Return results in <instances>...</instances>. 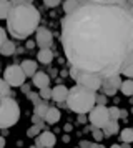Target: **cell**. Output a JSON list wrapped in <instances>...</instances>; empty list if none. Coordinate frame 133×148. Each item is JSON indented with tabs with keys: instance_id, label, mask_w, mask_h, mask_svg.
Instances as JSON below:
<instances>
[{
	"instance_id": "6da1fadb",
	"label": "cell",
	"mask_w": 133,
	"mask_h": 148,
	"mask_svg": "<svg viewBox=\"0 0 133 148\" xmlns=\"http://www.w3.org/2000/svg\"><path fill=\"white\" fill-rule=\"evenodd\" d=\"M62 47L72 67L105 78L133 60V12L128 0H90L62 20Z\"/></svg>"
},
{
	"instance_id": "7a4b0ae2",
	"label": "cell",
	"mask_w": 133,
	"mask_h": 148,
	"mask_svg": "<svg viewBox=\"0 0 133 148\" xmlns=\"http://www.w3.org/2000/svg\"><path fill=\"white\" fill-rule=\"evenodd\" d=\"M40 23V12L32 3H19L12 5L8 17H7V32L12 35L15 40H25Z\"/></svg>"
},
{
	"instance_id": "3957f363",
	"label": "cell",
	"mask_w": 133,
	"mask_h": 148,
	"mask_svg": "<svg viewBox=\"0 0 133 148\" xmlns=\"http://www.w3.org/2000/svg\"><path fill=\"white\" fill-rule=\"evenodd\" d=\"M65 101L66 107L75 113H88L97 105V92L82 85H75L68 90Z\"/></svg>"
},
{
	"instance_id": "277c9868",
	"label": "cell",
	"mask_w": 133,
	"mask_h": 148,
	"mask_svg": "<svg viewBox=\"0 0 133 148\" xmlns=\"http://www.w3.org/2000/svg\"><path fill=\"white\" fill-rule=\"evenodd\" d=\"M20 120V107L12 97H2L0 101V128H10Z\"/></svg>"
},
{
	"instance_id": "5b68a950",
	"label": "cell",
	"mask_w": 133,
	"mask_h": 148,
	"mask_svg": "<svg viewBox=\"0 0 133 148\" xmlns=\"http://www.w3.org/2000/svg\"><path fill=\"white\" fill-rule=\"evenodd\" d=\"M27 75L22 70L20 65H8L3 72V80L10 85V87H22L25 83Z\"/></svg>"
},
{
	"instance_id": "8992f818",
	"label": "cell",
	"mask_w": 133,
	"mask_h": 148,
	"mask_svg": "<svg viewBox=\"0 0 133 148\" xmlns=\"http://www.w3.org/2000/svg\"><path fill=\"white\" fill-rule=\"evenodd\" d=\"M88 120L95 128H103L110 120V113H108L106 105H95L88 112Z\"/></svg>"
},
{
	"instance_id": "52a82bcc",
	"label": "cell",
	"mask_w": 133,
	"mask_h": 148,
	"mask_svg": "<svg viewBox=\"0 0 133 148\" xmlns=\"http://www.w3.org/2000/svg\"><path fill=\"white\" fill-rule=\"evenodd\" d=\"M101 77H98V75L95 73H88V72H82L80 70L78 77H77V80H75V83L77 85H82V87L85 88H90V90H95V92H98L100 87H101Z\"/></svg>"
},
{
	"instance_id": "ba28073f",
	"label": "cell",
	"mask_w": 133,
	"mask_h": 148,
	"mask_svg": "<svg viewBox=\"0 0 133 148\" xmlns=\"http://www.w3.org/2000/svg\"><path fill=\"white\" fill-rule=\"evenodd\" d=\"M120 85H121V78L118 75H112V77H105L101 80V87L100 90L106 95V97H112V95L117 93V90H120Z\"/></svg>"
},
{
	"instance_id": "9c48e42d",
	"label": "cell",
	"mask_w": 133,
	"mask_h": 148,
	"mask_svg": "<svg viewBox=\"0 0 133 148\" xmlns=\"http://www.w3.org/2000/svg\"><path fill=\"white\" fill-rule=\"evenodd\" d=\"M35 34H37V37H35V42L38 43L40 48H48L50 45H52L53 35H52V32H50L48 28L38 27L37 30H35Z\"/></svg>"
},
{
	"instance_id": "30bf717a",
	"label": "cell",
	"mask_w": 133,
	"mask_h": 148,
	"mask_svg": "<svg viewBox=\"0 0 133 148\" xmlns=\"http://www.w3.org/2000/svg\"><path fill=\"white\" fill-rule=\"evenodd\" d=\"M55 143H57V136L52 132H42V133H38L37 140H35L37 147H43V148L55 147Z\"/></svg>"
},
{
	"instance_id": "8fae6325",
	"label": "cell",
	"mask_w": 133,
	"mask_h": 148,
	"mask_svg": "<svg viewBox=\"0 0 133 148\" xmlns=\"http://www.w3.org/2000/svg\"><path fill=\"white\" fill-rule=\"evenodd\" d=\"M32 82H33V85L40 90V88L48 87V85H50V77H48L45 72H38V70H37L35 75L32 77Z\"/></svg>"
},
{
	"instance_id": "7c38bea8",
	"label": "cell",
	"mask_w": 133,
	"mask_h": 148,
	"mask_svg": "<svg viewBox=\"0 0 133 148\" xmlns=\"http://www.w3.org/2000/svg\"><path fill=\"white\" fill-rule=\"evenodd\" d=\"M66 95H68V88L65 85H57L52 88V100H55L57 103L66 100Z\"/></svg>"
},
{
	"instance_id": "4fadbf2b",
	"label": "cell",
	"mask_w": 133,
	"mask_h": 148,
	"mask_svg": "<svg viewBox=\"0 0 133 148\" xmlns=\"http://www.w3.org/2000/svg\"><path fill=\"white\" fill-rule=\"evenodd\" d=\"M60 110L58 108H55V107H48V110H47V113H45V118L43 120L47 121V123H50V125H55L57 121L60 120Z\"/></svg>"
},
{
	"instance_id": "5bb4252c",
	"label": "cell",
	"mask_w": 133,
	"mask_h": 148,
	"mask_svg": "<svg viewBox=\"0 0 133 148\" xmlns=\"http://www.w3.org/2000/svg\"><path fill=\"white\" fill-rule=\"evenodd\" d=\"M37 58H38L40 63L48 65V63L53 60V52L50 50V47H48V48H40L38 53H37Z\"/></svg>"
},
{
	"instance_id": "9a60e30c",
	"label": "cell",
	"mask_w": 133,
	"mask_h": 148,
	"mask_svg": "<svg viewBox=\"0 0 133 148\" xmlns=\"http://www.w3.org/2000/svg\"><path fill=\"white\" fill-rule=\"evenodd\" d=\"M20 67H22V70L25 72L27 77H33V75H35V72H37V62H33V60H23Z\"/></svg>"
},
{
	"instance_id": "2e32d148",
	"label": "cell",
	"mask_w": 133,
	"mask_h": 148,
	"mask_svg": "<svg viewBox=\"0 0 133 148\" xmlns=\"http://www.w3.org/2000/svg\"><path fill=\"white\" fill-rule=\"evenodd\" d=\"M120 90H121V93L126 95V97H133V78H126V80H121Z\"/></svg>"
},
{
	"instance_id": "e0dca14e",
	"label": "cell",
	"mask_w": 133,
	"mask_h": 148,
	"mask_svg": "<svg viewBox=\"0 0 133 148\" xmlns=\"http://www.w3.org/2000/svg\"><path fill=\"white\" fill-rule=\"evenodd\" d=\"M10 8H12V2L10 0H0V20H7Z\"/></svg>"
},
{
	"instance_id": "ac0fdd59",
	"label": "cell",
	"mask_w": 133,
	"mask_h": 148,
	"mask_svg": "<svg viewBox=\"0 0 133 148\" xmlns=\"http://www.w3.org/2000/svg\"><path fill=\"white\" fill-rule=\"evenodd\" d=\"M101 130H103V135H115L118 132V120H112V118H110L108 123H106Z\"/></svg>"
},
{
	"instance_id": "d6986e66",
	"label": "cell",
	"mask_w": 133,
	"mask_h": 148,
	"mask_svg": "<svg viewBox=\"0 0 133 148\" xmlns=\"http://www.w3.org/2000/svg\"><path fill=\"white\" fill-rule=\"evenodd\" d=\"M13 52H15V43H13L12 40H8V38H7V40L3 42V45L0 47V53L5 55V57H8V55H12Z\"/></svg>"
},
{
	"instance_id": "ffe728a7",
	"label": "cell",
	"mask_w": 133,
	"mask_h": 148,
	"mask_svg": "<svg viewBox=\"0 0 133 148\" xmlns=\"http://www.w3.org/2000/svg\"><path fill=\"white\" fill-rule=\"evenodd\" d=\"M78 7H80V3L77 0H65V3H63V12H65V15H68V14H72V12H75Z\"/></svg>"
},
{
	"instance_id": "44dd1931",
	"label": "cell",
	"mask_w": 133,
	"mask_h": 148,
	"mask_svg": "<svg viewBox=\"0 0 133 148\" xmlns=\"http://www.w3.org/2000/svg\"><path fill=\"white\" fill-rule=\"evenodd\" d=\"M120 140L125 143H133V128H123L120 133Z\"/></svg>"
},
{
	"instance_id": "7402d4cb",
	"label": "cell",
	"mask_w": 133,
	"mask_h": 148,
	"mask_svg": "<svg viewBox=\"0 0 133 148\" xmlns=\"http://www.w3.org/2000/svg\"><path fill=\"white\" fill-rule=\"evenodd\" d=\"M47 110H48V105H47L45 101H38V103H35V115H38V116H42V118H45V113Z\"/></svg>"
},
{
	"instance_id": "603a6c76",
	"label": "cell",
	"mask_w": 133,
	"mask_h": 148,
	"mask_svg": "<svg viewBox=\"0 0 133 148\" xmlns=\"http://www.w3.org/2000/svg\"><path fill=\"white\" fill-rule=\"evenodd\" d=\"M10 88L12 87H10L3 78H0V95H2V97H8V95H10Z\"/></svg>"
},
{
	"instance_id": "cb8c5ba5",
	"label": "cell",
	"mask_w": 133,
	"mask_h": 148,
	"mask_svg": "<svg viewBox=\"0 0 133 148\" xmlns=\"http://www.w3.org/2000/svg\"><path fill=\"white\" fill-rule=\"evenodd\" d=\"M40 98H43V100H52V88L50 87H43L40 88Z\"/></svg>"
},
{
	"instance_id": "d4e9b609",
	"label": "cell",
	"mask_w": 133,
	"mask_h": 148,
	"mask_svg": "<svg viewBox=\"0 0 133 148\" xmlns=\"http://www.w3.org/2000/svg\"><path fill=\"white\" fill-rule=\"evenodd\" d=\"M120 75H125L126 78H133V60L130 62L123 70H121V73H120Z\"/></svg>"
},
{
	"instance_id": "484cf974",
	"label": "cell",
	"mask_w": 133,
	"mask_h": 148,
	"mask_svg": "<svg viewBox=\"0 0 133 148\" xmlns=\"http://www.w3.org/2000/svg\"><path fill=\"white\" fill-rule=\"evenodd\" d=\"M92 135H93V140L95 141H101L103 140V130L101 128H92Z\"/></svg>"
},
{
	"instance_id": "4316f807",
	"label": "cell",
	"mask_w": 133,
	"mask_h": 148,
	"mask_svg": "<svg viewBox=\"0 0 133 148\" xmlns=\"http://www.w3.org/2000/svg\"><path fill=\"white\" fill-rule=\"evenodd\" d=\"M108 113H110V118H112V120H118L120 118V108L118 107H110L108 108Z\"/></svg>"
},
{
	"instance_id": "83f0119b",
	"label": "cell",
	"mask_w": 133,
	"mask_h": 148,
	"mask_svg": "<svg viewBox=\"0 0 133 148\" xmlns=\"http://www.w3.org/2000/svg\"><path fill=\"white\" fill-rule=\"evenodd\" d=\"M60 2H62V0H43V3H45V5H47L48 8H55V7H58Z\"/></svg>"
},
{
	"instance_id": "f1b7e54d",
	"label": "cell",
	"mask_w": 133,
	"mask_h": 148,
	"mask_svg": "<svg viewBox=\"0 0 133 148\" xmlns=\"http://www.w3.org/2000/svg\"><path fill=\"white\" fill-rule=\"evenodd\" d=\"M42 127H43V125H35V127H32L28 130V136H35L37 133H40V128Z\"/></svg>"
},
{
	"instance_id": "f546056e",
	"label": "cell",
	"mask_w": 133,
	"mask_h": 148,
	"mask_svg": "<svg viewBox=\"0 0 133 148\" xmlns=\"http://www.w3.org/2000/svg\"><path fill=\"white\" fill-rule=\"evenodd\" d=\"M68 73H70V77H72L73 80H77V77H78L80 70H78L77 67H70V72H68Z\"/></svg>"
},
{
	"instance_id": "4dcf8cb0",
	"label": "cell",
	"mask_w": 133,
	"mask_h": 148,
	"mask_svg": "<svg viewBox=\"0 0 133 148\" xmlns=\"http://www.w3.org/2000/svg\"><path fill=\"white\" fill-rule=\"evenodd\" d=\"M106 100H108V98H106L105 93H103V95H97V105H105Z\"/></svg>"
},
{
	"instance_id": "1f68e13d",
	"label": "cell",
	"mask_w": 133,
	"mask_h": 148,
	"mask_svg": "<svg viewBox=\"0 0 133 148\" xmlns=\"http://www.w3.org/2000/svg\"><path fill=\"white\" fill-rule=\"evenodd\" d=\"M5 40H7V32L0 27V47L3 45V42H5Z\"/></svg>"
},
{
	"instance_id": "d6a6232c",
	"label": "cell",
	"mask_w": 133,
	"mask_h": 148,
	"mask_svg": "<svg viewBox=\"0 0 133 148\" xmlns=\"http://www.w3.org/2000/svg\"><path fill=\"white\" fill-rule=\"evenodd\" d=\"M38 98H40V95H37V93H30V100L33 101V103H38Z\"/></svg>"
},
{
	"instance_id": "836d02e7",
	"label": "cell",
	"mask_w": 133,
	"mask_h": 148,
	"mask_svg": "<svg viewBox=\"0 0 133 148\" xmlns=\"http://www.w3.org/2000/svg\"><path fill=\"white\" fill-rule=\"evenodd\" d=\"M12 5H19V3H25V0H10Z\"/></svg>"
},
{
	"instance_id": "e575fe53",
	"label": "cell",
	"mask_w": 133,
	"mask_h": 148,
	"mask_svg": "<svg viewBox=\"0 0 133 148\" xmlns=\"http://www.w3.org/2000/svg\"><path fill=\"white\" fill-rule=\"evenodd\" d=\"M2 147H5V138L3 136H0V148Z\"/></svg>"
},
{
	"instance_id": "d590c367",
	"label": "cell",
	"mask_w": 133,
	"mask_h": 148,
	"mask_svg": "<svg viewBox=\"0 0 133 148\" xmlns=\"http://www.w3.org/2000/svg\"><path fill=\"white\" fill-rule=\"evenodd\" d=\"M22 90H23L25 93H28V85H25V83H23V85H22Z\"/></svg>"
},
{
	"instance_id": "8d00e7d4",
	"label": "cell",
	"mask_w": 133,
	"mask_h": 148,
	"mask_svg": "<svg viewBox=\"0 0 133 148\" xmlns=\"http://www.w3.org/2000/svg\"><path fill=\"white\" fill-rule=\"evenodd\" d=\"M63 141H65V143H68V141H70V136H68V135H65V136H63Z\"/></svg>"
},
{
	"instance_id": "74e56055",
	"label": "cell",
	"mask_w": 133,
	"mask_h": 148,
	"mask_svg": "<svg viewBox=\"0 0 133 148\" xmlns=\"http://www.w3.org/2000/svg\"><path fill=\"white\" fill-rule=\"evenodd\" d=\"M77 2H78L80 5H83V3H86V2H90V0H77Z\"/></svg>"
},
{
	"instance_id": "f35d334b",
	"label": "cell",
	"mask_w": 133,
	"mask_h": 148,
	"mask_svg": "<svg viewBox=\"0 0 133 148\" xmlns=\"http://www.w3.org/2000/svg\"><path fill=\"white\" fill-rule=\"evenodd\" d=\"M33 45H35V43H33V42H27V47H28V48H32Z\"/></svg>"
},
{
	"instance_id": "ab89813d",
	"label": "cell",
	"mask_w": 133,
	"mask_h": 148,
	"mask_svg": "<svg viewBox=\"0 0 133 148\" xmlns=\"http://www.w3.org/2000/svg\"><path fill=\"white\" fill-rule=\"evenodd\" d=\"M128 5H130V7H132V5H133V0H128Z\"/></svg>"
},
{
	"instance_id": "60d3db41",
	"label": "cell",
	"mask_w": 133,
	"mask_h": 148,
	"mask_svg": "<svg viewBox=\"0 0 133 148\" xmlns=\"http://www.w3.org/2000/svg\"><path fill=\"white\" fill-rule=\"evenodd\" d=\"M0 101H2V95H0Z\"/></svg>"
}]
</instances>
